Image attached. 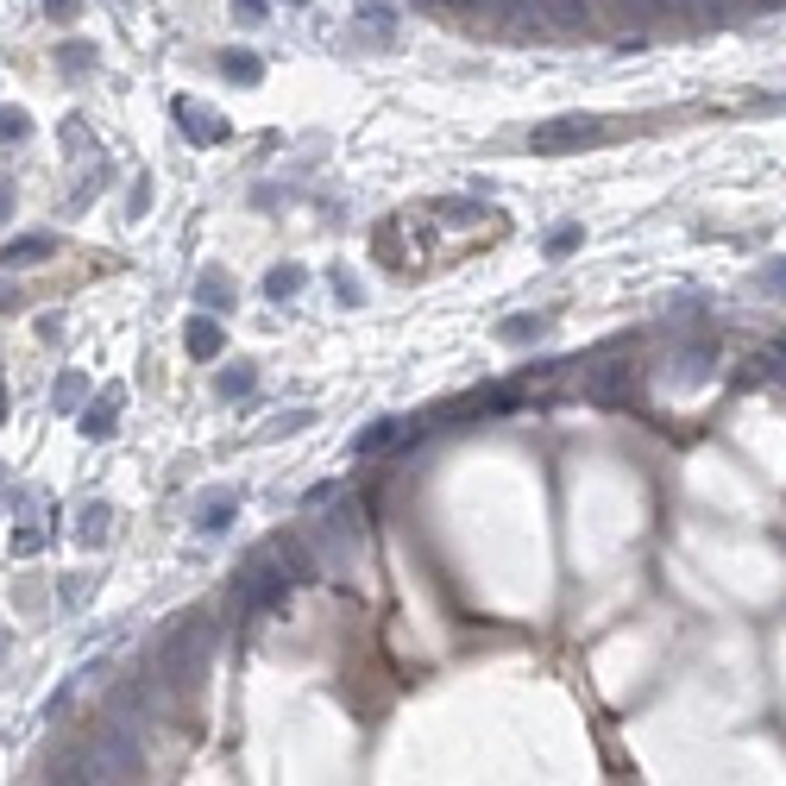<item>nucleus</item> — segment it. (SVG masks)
Segmentation results:
<instances>
[{"mask_svg":"<svg viewBox=\"0 0 786 786\" xmlns=\"http://www.w3.org/2000/svg\"><path fill=\"white\" fill-rule=\"evenodd\" d=\"M51 252H58V234H20V239L0 246V271H7V265H39V258H51Z\"/></svg>","mask_w":786,"mask_h":786,"instance_id":"0eeeda50","label":"nucleus"},{"mask_svg":"<svg viewBox=\"0 0 786 786\" xmlns=\"http://www.w3.org/2000/svg\"><path fill=\"white\" fill-rule=\"evenodd\" d=\"M290 586H296V579L283 572V560L271 567V548L252 554V560L234 572V591H227V598H234V617H239V623H258L265 610H277L283 598H290Z\"/></svg>","mask_w":786,"mask_h":786,"instance_id":"f257e3e1","label":"nucleus"},{"mask_svg":"<svg viewBox=\"0 0 786 786\" xmlns=\"http://www.w3.org/2000/svg\"><path fill=\"white\" fill-rule=\"evenodd\" d=\"M334 296L347 302V309H359V302H365V290H359V283H353L347 271H334Z\"/></svg>","mask_w":786,"mask_h":786,"instance_id":"4be33fe9","label":"nucleus"},{"mask_svg":"<svg viewBox=\"0 0 786 786\" xmlns=\"http://www.w3.org/2000/svg\"><path fill=\"white\" fill-rule=\"evenodd\" d=\"M762 290L767 296H786V258H774V265L762 271Z\"/></svg>","mask_w":786,"mask_h":786,"instance_id":"5701e85b","label":"nucleus"},{"mask_svg":"<svg viewBox=\"0 0 786 786\" xmlns=\"http://www.w3.org/2000/svg\"><path fill=\"white\" fill-rule=\"evenodd\" d=\"M283 7H309V0H283Z\"/></svg>","mask_w":786,"mask_h":786,"instance_id":"2f4dec72","label":"nucleus"},{"mask_svg":"<svg viewBox=\"0 0 786 786\" xmlns=\"http://www.w3.org/2000/svg\"><path fill=\"white\" fill-rule=\"evenodd\" d=\"M20 302H25V296L13 290V283H0V314H13V309H20Z\"/></svg>","mask_w":786,"mask_h":786,"instance_id":"c85d7f7f","label":"nucleus"},{"mask_svg":"<svg viewBox=\"0 0 786 786\" xmlns=\"http://www.w3.org/2000/svg\"><path fill=\"white\" fill-rule=\"evenodd\" d=\"M82 391H89V384H82V372H63V378H58V391H51V403H58V410L70 415V410L82 403Z\"/></svg>","mask_w":786,"mask_h":786,"instance_id":"aec40b11","label":"nucleus"},{"mask_svg":"<svg viewBox=\"0 0 786 786\" xmlns=\"http://www.w3.org/2000/svg\"><path fill=\"white\" fill-rule=\"evenodd\" d=\"M252 384H258V365H246V359H234V365L215 378L220 396H252Z\"/></svg>","mask_w":786,"mask_h":786,"instance_id":"4468645a","label":"nucleus"},{"mask_svg":"<svg viewBox=\"0 0 786 786\" xmlns=\"http://www.w3.org/2000/svg\"><path fill=\"white\" fill-rule=\"evenodd\" d=\"M234 20H239V25H265V0H239Z\"/></svg>","mask_w":786,"mask_h":786,"instance_id":"393cba45","label":"nucleus"},{"mask_svg":"<svg viewBox=\"0 0 786 786\" xmlns=\"http://www.w3.org/2000/svg\"><path fill=\"white\" fill-rule=\"evenodd\" d=\"M20 138H32V114L13 107V101H0V145H20Z\"/></svg>","mask_w":786,"mask_h":786,"instance_id":"f3484780","label":"nucleus"},{"mask_svg":"<svg viewBox=\"0 0 786 786\" xmlns=\"http://www.w3.org/2000/svg\"><path fill=\"white\" fill-rule=\"evenodd\" d=\"M617 133H623V126H604V120H591V114H560V120H548V126L529 133V152L560 157V152H586V145H610Z\"/></svg>","mask_w":786,"mask_h":786,"instance_id":"f03ea898","label":"nucleus"},{"mask_svg":"<svg viewBox=\"0 0 786 786\" xmlns=\"http://www.w3.org/2000/svg\"><path fill=\"white\" fill-rule=\"evenodd\" d=\"M579 239H586V227H579V220H567V227H554V234H548V258H567V252H579Z\"/></svg>","mask_w":786,"mask_h":786,"instance_id":"6ab92c4d","label":"nucleus"},{"mask_svg":"<svg viewBox=\"0 0 786 786\" xmlns=\"http://www.w3.org/2000/svg\"><path fill=\"white\" fill-rule=\"evenodd\" d=\"M120 396H126V391H120V384H114V391H101L95 403L82 410V422H76V428L89 434V441H107V434L120 428V422H114V415H120Z\"/></svg>","mask_w":786,"mask_h":786,"instance_id":"423d86ee","label":"nucleus"},{"mask_svg":"<svg viewBox=\"0 0 786 786\" xmlns=\"http://www.w3.org/2000/svg\"><path fill=\"white\" fill-rule=\"evenodd\" d=\"M314 422V410H283V415H271V434H302Z\"/></svg>","mask_w":786,"mask_h":786,"instance_id":"412c9836","label":"nucleus"},{"mask_svg":"<svg viewBox=\"0 0 786 786\" xmlns=\"http://www.w3.org/2000/svg\"><path fill=\"white\" fill-rule=\"evenodd\" d=\"M497 334L510 340V347H523V340H541V334H548V314H516V321H504Z\"/></svg>","mask_w":786,"mask_h":786,"instance_id":"a211bd4d","label":"nucleus"},{"mask_svg":"<svg viewBox=\"0 0 786 786\" xmlns=\"http://www.w3.org/2000/svg\"><path fill=\"white\" fill-rule=\"evenodd\" d=\"M170 120H177V133L189 138V145H220V138L234 133V126H227V120H220L215 107H201V101H189V95H183L177 107H170Z\"/></svg>","mask_w":786,"mask_h":786,"instance_id":"20e7f679","label":"nucleus"},{"mask_svg":"<svg viewBox=\"0 0 786 786\" xmlns=\"http://www.w3.org/2000/svg\"><path fill=\"white\" fill-rule=\"evenodd\" d=\"M107 523H114V510H107V504H89V510L76 516V541H82V548H101V541L114 535Z\"/></svg>","mask_w":786,"mask_h":786,"instance_id":"9b49d317","label":"nucleus"},{"mask_svg":"<svg viewBox=\"0 0 786 786\" xmlns=\"http://www.w3.org/2000/svg\"><path fill=\"white\" fill-rule=\"evenodd\" d=\"M76 7H82V0H44V13H51V20H76Z\"/></svg>","mask_w":786,"mask_h":786,"instance_id":"a878e982","label":"nucleus"},{"mask_svg":"<svg viewBox=\"0 0 786 786\" xmlns=\"http://www.w3.org/2000/svg\"><path fill=\"white\" fill-rule=\"evenodd\" d=\"M196 302H208V309H234L239 296H234V283H227L220 271H201L196 277Z\"/></svg>","mask_w":786,"mask_h":786,"instance_id":"f8f14e48","label":"nucleus"},{"mask_svg":"<svg viewBox=\"0 0 786 786\" xmlns=\"http://www.w3.org/2000/svg\"><path fill=\"white\" fill-rule=\"evenodd\" d=\"M0 428H7V384H0Z\"/></svg>","mask_w":786,"mask_h":786,"instance_id":"7c9ffc66","label":"nucleus"},{"mask_svg":"<svg viewBox=\"0 0 786 786\" xmlns=\"http://www.w3.org/2000/svg\"><path fill=\"white\" fill-rule=\"evenodd\" d=\"M0 654H7V635H0Z\"/></svg>","mask_w":786,"mask_h":786,"instance_id":"473e14b6","label":"nucleus"},{"mask_svg":"<svg viewBox=\"0 0 786 786\" xmlns=\"http://www.w3.org/2000/svg\"><path fill=\"white\" fill-rule=\"evenodd\" d=\"M183 347H189V359H220L227 328H220V321H208V314H196V321H189V334H183Z\"/></svg>","mask_w":786,"mask_h":786,"instance_id":"1a4fd4ad","label":"nucleus"},{"mask_svg":"<svg viewBox=\"0 0 786 786\" xmlns=\"http://www.w3.org/2000/svg\"><path fill=\"white\" fill-rule=\"evenodd\" d=\"M58 63H63V70H70V76H89V70H95V63H101V51H95V44H76V39H63V44H58Z\"/></svg>","mask_w":786,"mask_h":786,"instance_id":"2eb2a0df","label":"nucleus"},{"mask_svg":"<svg viewBox=\"0 0 786 786\" xmlns=\"http://www.w3.org/2000/svg\"><path fill=\"white\" fill-rule=\"evenodd\" d=\"M359 20L372 25L378 39H396V7L391 0H359Z\"/></svg>","mask_w":786,"mask_h":786,"instance_id":"dca6fc26","label":"nucleus"},{"mask_svg":"<svg viewBox=\"0 0 786 786\" xmlns=\"http://www.w3.org/2000/svg\"><path fill=\"white\" fill-rule=\"evenodd\" d=\"M234 516H239V492L234 485H220V492H208L196 504V535H227L234 529Z\"/></svg>","mask_w":786,"mask_h":786,"instance_id":"39448f33","label":"nucleus"},{"mask_svg":"<svg viewBox=\"0 0 786 786\" xmlns=\"http://www.w3.org/2000/svg\"><path fill=\"white\" fill-rule=\"evenodd\" d=\"M39 334L51 340V347H58V340H63V314H44V321H39Z\"/></svg>","mask_w":786,"mask_h":786,"instance_id":"cd10ccee","label":"nucleus"},{"mask_svg":"<svg viewBox=\"0 0 786 786\" xmlns=\"http://www.w3.org/2000/svg\"><path fill=\"white\" fill-rule=\"evenodd\" d=\"M39 548H44V529H13V554H20V560L39 554Z\"/></svg>","mask_w":786,"mask_h":786,"instance_id":"b1692460","label":"nucleus"},{"mask_svg":"<svg viewBox=\"0 0 786 786\" xmlns=\"http://www.w3.org/2000/svg\"><path fill=\"white\" fill-rule=\"evenodd\" d=\"M89 598V579H63V604H82Z\"/></svg>","mask_w":786,"mask_h":786,"instance_id":"bb28decb","label":"nucleus"},{"mask_svg":"<svg viewBox=\"0 0 786 786\" xmlns=\"http://www.w3.org/2000/svg\"><path fill=\"white\" fill-rule=\"evenodd\" d=\"M208 649H215V623L208 617H189V623H177L170 635H164V673H201L208 668Z\"/></svg>","mask_w":786,"mask_h":786,"instance_id":"7ed1b4c3","label":"nucleus"},{"mask_svg":"<svg viewBox=\"0 0 786 786\" xmlns=\"http://www.w3.org/2000/svg\"><path fill=\"white\" fill-rule=\"evenodd\" d=\"M0 478H7V466H0Z\"/></svg>","mask_w":786,"mask_h":786,"instance_id":"72a5a7b5","label":"nucleus"},{"mask_svg":"<svg viewBox=\"0 0 786 786\" xmlns=\"http://www.w3.org/2000/svg\"><path fill=\"white\" fill-rule=\"evenodd\" d=\"M220 76L239 82V89H258V82H265V63H258L252 51H227V58H220Z\"/></svg>","mask_w":786,"mask_h":786,"instance_id":"9d476101","label":"nucleus"},{"mask_svg":"<svg viewBox=\"0 0 786 786\" xmlns=\"http://www.w3.org/2000/svg\"><path fill=\"white\" fill-rule=\"evenodd\" d=\"M403 434H410V428H403V415H378L372 428H365V434L353 441V453H359V459H372V453H391L396 441H403Z\"/></svg>","mask_w":786,"mask_h":786,"instance_id":"6e6552de","label":"nucleus"},{"mask_svg":"<svg viewBox=\"0 0 786 786\" xmlns=\"http://www.w3.org/2000/svg\"><path fill=\"white\" fill-rule=\"evenodd\" d=\"M0 220H13V183L0 177Z\"/></svg>","mask_w":786,"mask_h":786,"instance_id":"c756f323","label":"nucleus"},{"mask_svg":"<svg viewBox=\"0 0 786 786\" xmlns=\"http://www.w3.org/2000/svg\"><path fill=\"white\" fill-rule=\"evenodd\" d=\"M265 296H271V302H296V296H302V265H277V271L265 277Z\"/></svg>","mask_w":786,"mask_h":786,"instance_id":"ddd939ff","label":"nucleus"}]
</instances>
